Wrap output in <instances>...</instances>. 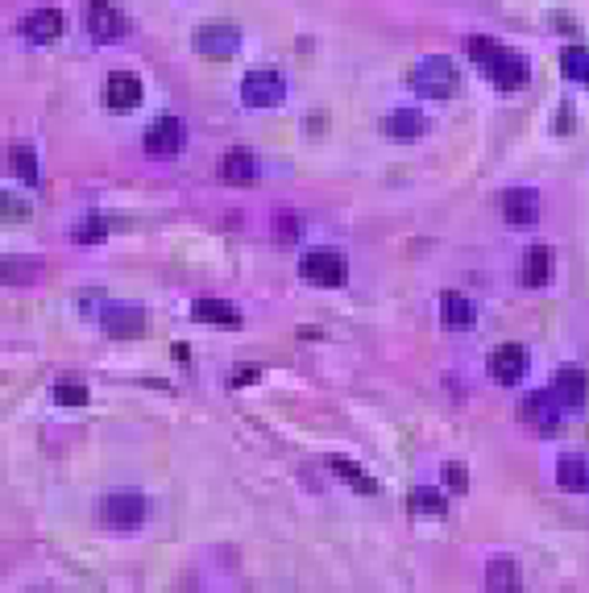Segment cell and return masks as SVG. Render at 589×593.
Returning <instances> with one entry per match:
<instances>
[{"label": "cell", "instance_id": "5b68a950", "mask_svg": "<svg viewBox=\"0 0 589 593\" xmlns=\"http://www.w3.org/2000/svg\"><path fill=\"white\" fill-rule=\"evenodd\" d=\"M299 274L312 282V287H345L349 262H345V253H336V249H307L299 258Z\"/></svg>", "mask_w": 589, "mask_h": 593}, {"label": "cell", "instance_id": "484cf974", "mask_svg": "<svg viewBox=\"0 0 589 593\" xmlns=\"http://www.w3.org/2000/svg\"><path fill=\"white\" fill-rule=\"evenodd\" d=\"M407 506H411V515H444L448 511L444 494H436V490H411Z\"/></svg>", "mask_w": 589, "mask_h": 593}, {"label": "cell", "instance_id": "3957f363", "mask_svg": "<svg viewBox=\"0 0 589 593\" xmlns=\"http://www.w3.org/2000/svg\"><path fill=\"white\" fill-rule=\"evenodd\" d=\"M146 511H150L146 494H137V490H117V494H108L100 502V519L112 531H137L146 523Z\"/></svg>", "mask_w": 589, "mask_h": 593}, {"label": "cell", "instance_id": "ac0fdd59", "mask_svg": "<svg viewBox=\"0 0 589 593\" xmlns=\"http://www.w3.org/2000/svg\"><path fill=\"white\" fill-rule=\"evenodd\" d=\"M191 320L212 324V328H241V312H237L233 303H224V299H200V303H191Z\"/></svg>", "mask_w": 589, "mask_h": 593}, {"label": "cell", "instance_id": "603a6c76", "mask_svg": "<svg viewBox=\"0 0 589 593\" xmlns=\"http://www.w3.org/2000/svg\"><path fill=\"white\" fill-rule=\"evenodd\" d=\"M42 258H0V282H38Z\"/></svg>", "mask_w": 589, "mask_h": 593}, {"label": "cell", "instance_id": "7a4b0ae2", "mask_svg": "<svg viewBox=\"0 0 589 593\" xmlns=\"http://www.w3.org/2000/svg\"><path fill=\"white\" fill-rule=\"evenodd\" d=\"M411 88L428 100H448L457 92V67L453 59H444V54H428V59H419L411 67Z\"/></svg>", "mask_w": 589, "mask_h": 593}, {"label": "cell", "instance_id": "9c48e42d", "mask_svg": "<svg viewBox=\"0 0 589 593\" xmlns=\"http://www.w3.org/2000/svg\"><path fill=\"white\" fill-rule=\"evenodd\" d=\"M83 25H88V34L100 38V42H121L129 21L108 5V0H88V9H83Z\"/></svg>", "mask_w": 589, "mask_h": 593}, {"label": "cell", "instance_id": "8992f818", "mask_svg": "<svg viewBox=\"0 0 589 593\" xmlns=\"http://www.w3.org/2000/svg\"><path fill=\"white\" fill-rule=\"evenodd\" d=\"M195 50H200L204 59H212V63H224V59H233V54L241 50V30H237V25L212 21V25H204V30L195 34Z\"/></svg>", "mask_w": 589, "mask_h": 593}, {"label": "cell", "instance_id": "d6a6232c", "mask_svg": "<svg viewBox=\"0 0 589 593\" xmlns=\"http://www.w3.org/2000/svg\"><path fill=\"white\" fill-rule=\"evenodd\" d=\"M258 374H262V370H258V365H241V374H237L233 382H237V386H245V382H254Z\"/></svg>", "mask_w": 589, "mask_h": 593}, {"label": "cell", "instance_id": "52a82bcc", "mask_svg": "<svg viewBox=\"0 0 589 593\" xmlns=\"http://www.w3.org/2000/svg\"><path fill=\"white\" fill-rule=\"evenodd\" d=\"M104 336H117V341H133V336L146 332V312L137 303H108L100 316Z\"/></svg>", "mask_w": 589, "mask_h": 593}, {"label": "cell", "instance_id": "4fadbf2b", "mask_svg": "<svg viewBox=\"0 0 589 593\" xmlns=\"http://www.w3.org/2000/svg\"><path fill=\"white\" fill-rule=\"evenodd\" d=\"M519 419L531 423V428H540V432H556V423H560V399H556L552 390L527 394V399L519 403Z\"/></svg>", "mask_w": 589, "mask_h": 593}, {"label": "cell", "instance_id": "e0dca14e", "mask_svg": "<svg viewBox=\"0 0 589 593\" xmlns=\"http://www.w3.org/2000/svg\"><path fill=\"white\" fill-rule=\"evenodd\" d=\"M220 179L224 183H237V187H249V183H258V158L249 154V150H229L220 158Z\"/></svg>", "mask_w": 589, "mask_h": 593}, {"label": "cell", "instance_id": "4dcf8cb0", "mask_svg": "<svg viewBox=\"0 0 589 593\" xmlns=\"http://www.w3.org/2000/svg\"><path fill=\"white\" fill-rule=\"evenodd\" d=\"M444 482H448V490H457V494H465V490H469V473H465V465H457V461H448V465H444Z\"/></svg>", "mask_w": 589, "mask_h": 593}, {"label": "cell", "instance_id": "f546056e", "mask_svg": "<svg viewBox=\"0 0 589 593\" xmlns=\"http://www.w3.org/2000/svg\"><path fill=\"white\" fill-rule=\"evenodd\" d=\"M54 399L67 403V407H79V403H88V390H83L79 382H59L54 386Z\"/></svg>", "mask_w": 589, "mask_h": 593}, {"label": "cell", "instance_id": "f1b7e54d", "mask_svg": "<svg viewBox=\"0 0 589 593\" xmlns=\"http://www.w3.org/2000/svg\"><path fill=\"white\" fill-rule=\"evenodd\" d=\"M0 220H5V224H21V220H30V204L17 200V195H0Z\"/></svg>", "mask_w": 589, "mask_h": 593}, {"label": "cell", "instance_id": "d4e9b609", "mask_svg": "<svg viewBox=\"0 0 589 593\" xmlns=\"http://www.w3.org/2000/svg\"><path fill=\"white\" fill-rule=\"evenodd\" d=\"M560 71L573 83H589V46H565L560 50Z\"/></svg>", "mask_w": 589, "mask_h": 593}, {"label": "cell", "instance_id": "4316f807", "mask_svg": "<svg viewBox=\"0 0 589 593\" xmlns=\"http://www.w3.org/2000/svg\"><path fill=\"white\" fill-rule=\"evenodd\" d=\"M486 585H490V589H515V564H511L507 556L494 560L490 573H486Z\"/></svg>", "mask_w": 589, "mask_h": 593}, {"label": "cell", "instance_id": "1f68e13d", "mask_svg": "<svg viewBox=\"0 0 589 593\" xmlns=\"http://www.w3.org/2000/svg\"><path fill=\"white\" fill-rule=\"evenodd\" d=\"M274 233H278V241H283V245H287V241H299V220L283 212V216L274 220Z\"/></svg>", "mask_w": 589, "mask_h": 593}, {"label": "cell", "instance_id": "7c38bea8", "mask_svg": "<svg viewBox=\"0 0 589 593\" xmlns=\"http://www.w3.org/2000/svg\"><path fill=\"white\" fill-rule=\"evenodd\" d=\"M552 394L560 399V407H569V411L585 407V399H589V374L581 370V365H560L556 378H552Z\"/></svg>", "mask_w": 589, "mask_h": 593}, {"label": "cell", "instance_id": "9a60e30c", "mask_svg": "<svg viewBox=\"0 0 589 593\" xmlns=\"http://www.w3.org/2000/svg\"><path fill=\"white\" fill-rule=\"evenodd\" d=\"M21 34L38 42V46H50V42H59L63 38V13L59 9H34V13H25L21 17Z\"/></svg>", "mask_w": 589, "mask_h": 593}, {"label": "cell", "instance_id": "5bb4252c", "mask_svg": "<svg viewBox=\"0 0 589 593\" xmlns=\"http://www.w3.org/2000/svg\"><path fill=\"white\" fill-rule=\"evenodd\" d=\"M527 365H531V357H527L523 345H498V349L490 353V374H494V382H502V386L523 382Z\"/></svg>", "mask_w": 589, "mask_h": 593}, {"label": "cell", "instance_id": "ffe728a7", "mask_svg": "<svg viewBox=\"0 0 589 593\" xmlns=\"http://www.w3.org/2000/svg\"><path fill=\"white\" fill-rule=\"evenodd\" d=\"M548 278H552V253H548L544 245L527 249V258H523V270H519V282H523V287H544Z\"/></svg>", "mask_w": 589, "mask_h": 593}, {"label": "cell", "instance_id": "d6986e66", "mask_svg": "<svg viewBox=\"0 0 589 593\" xmlns=\"http://www.w3.org/2000/svg\"><path fill=\"white\" fill-rule=\"evenodd\" d=\"M473 320H478V312H473V303L465 295H457V291L440 295V324L448 332H465V328H473Z\"/></svg>", "mask_w": 589, "mask_h": 593}, {"label": "cell", "instance_id": "83f0119b", "mask_svg": "<svg viewBox=\"0 0 589 593\" xmlns=\"http://www.w3.org/2000/svg\"><path fill=\"white\" fill-rule=\"evenodd\" d=\"M104 237H108V224H104L100 216H88V220H83L79 229H75V241H79V245H100Z\"/></svg>", "mask_w": 589, "mask_h": 593}, {"label": "cell", "instance_id": "7402d4cb", "mask_svg": "<svg viewBox=\"0 0 589 593\" xmlns=\"http://www.w3.org/2000/svg\"><path fill=\"white\" fill-rule=\"evenodd\" d=\"M556 482L569 494H589V465L581 457H565L556 465Z\"/></svg>", "mask_w": 589, "mask_h": 593}, {"label": "cell", "instance_id": "2e32d148", "mask_svg": "<svg viewBox=\"0 0 589 593\" xmlns=\"http://www.w3.org/2000/svg\"><path fill=\"white\" fill-rule=\"evenodd\" d=\"M382 129H386L390 141H403V146H407V141H419L428 133V117H424V112H415V108H395L382 121Z\"/></svg>", "mask_w": 589, "mask_h": 593}, {"label": "cell", "instance_id": "277c9868", "mask_svg": "<svg viewBox=\"0 0 589 593\" xmlns=\"http://www.w3.org/2000/svg\"><path fill=\"white\" fill-rule=\"evenodd\" d=\"M241 100L249 108H274L287 100V75L278 67H254L241 79Z\"/></svg>", "mask_w": 589, "mask_h": 593}, {"label": "cell", "instance_id": "30bf717a", "mask_svg": "<svg viewBox=\"0 0 589 593\" xmlns=\"http://www.w3.org/2000/svg\"><path fill=\"white\" fill-rule=\"evenodd\" d=\"M142 96H146V88L133 71H112L108 83H104V104L112 112H133L137 104H142Z\"/></svg>", "mask_w": 589, "mask_h": 593}, {"label": "cell", "instance_id": "44dd1931", "mask_svg": "<svg viewBox=\"0 0 589 593\" xmlns=\"http://www.w3.org/2000/svg\"><path fill=\"white\" fill-rule=\"evenodd\" d=\"M5 171L21 183H38V154L30 146H9L5 150Z\"/></svg>", "mask_w": 589, "mask_h": 593}, {"label": "cell", "instance_id": "6da1fadb", "mask_svg": "<svg viewBox=\"0 0 589 593\" xmlns=\"http://www.w3.org/2000/svg\"><path fill=\"white\" fill-rule=\"evenodd\" d=\"M469 54L486 67V75H490L494 88H502V92H519V88H527L531 63L523 59L519 50L498 46V42H490V38H469Z\"/></svg>", "mask_w": 589, "mask_h": 593}, {"label": "cell", "instance_id": "8fae6325", "mask_svg": "<svg viewBox=\"0 0 589 593\" xmlns=\"http://www.w3.org/2000/svg\"><path fill=\"white\" fill-rule=\"evenodd\" d=\"M502 220L515 224V229H527V224L540 220V195L531 187H511L502 191Z\"/></svg>", "mask_w": 589, "mask_h": 593}, {"label": "cell", "instance_id": "ba28073f", "mask_svg": "<svg viewBox=\"0 0 589 593\" xmlns=\"http://www.w3.org/2000/svg\"><path fill=\"white\" fill-rule=\"evenodd\" d=\"M183 146H187V129L179 117H158L146 129V154L150 158H175Z\"/></svg>", "mask_w": 589, "mask_h": 593}, {"label": "cell", "instance_id": "cb8c5ba5", "mask_svg": "<svg viewBox=\"0 0 589 593\" xmlns=\"http://www.w3.org/2000/svg\"><path fill=\"white\" fill-rule=\"evenodd\" d=\"M332 473L341 477V482H349L353 490H361V494H378V482L374 477L361 469V465H353V461H345V457H332Z\"/></svg>", "mask_w": 589, "mask_h": 593}]
</instances>
